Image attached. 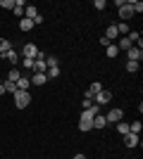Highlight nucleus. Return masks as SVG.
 <instances>
[{"mask_svg":"<svg viewBox=\"0 0 143 159\" xmlns=\"http://www.w3.org/2000/svg\"><path fill=\"white\" fill-rule=\"evenodd\" d=\"M29 102H31V95H29V90H17V93H14V105H17V109H24V107H29Z\"/></svg>","mask_w":143,"mask_h":159,"instance_id":"nucleus-1","label":"nucleus"},{"mask_svg":"<svg viewBox=\"0 0 143 159\" xmlns=\"http://www.w3.org/2000/svg\"><path fill=\"white\" fill-rule=\"evenodd\" d=\"M110 100H112V93H110V90H105V88H102L100 93H98V95H95V98H93V105L102 107V105H110Z\"/></svg>","mask_w":143,"mask_h":159,"instance_id":"nucleus-2","label":"nucleus"},{"mask_svg":"<svg viewBox=\"0 0 143 159\" xmlns=\"http://www.w3.org/2000/svg\"><path fill=\"white\" fill-rule=\"evenodd\" d=\"M48 64H45V57H43V52L36 55V60H34V74H45Z\"/></svg>","mask_w":143,"mask_h":159,"instance_id":"nucleus-3","label":"nucleus"},{"mask_svg":"<svg viewBox=\"0 0 143 159\" xmlns=\"http://www.w3.org/2000/svg\"><path fill=\"white\" fill-rule=\"evenodd\" d=\"M41 52L38 50V45H34V43H26L24 45V50H21V57H29V60H36V55Z\"/></svg>","mask_w":143,"mask_h":159,"instance_id":"nucleus-4","label":"nucleus"},{"mask_svg":"<svg viewBox=\"0 0 143 159\" xmlns=\"http://www.w3.org/2000/svg\"><path fill=\"white\" fill-rule=\"evenodd\" d=\"M126 55H129V62H141L143 60V50L141 48H129V50H126Z\"/></svg>","mask_w":143,"mask_h":159,"instance_id":"nucleus-5","label":"nucleus"},{"mask_svg":"<svg viewBox=\"0 0 143 159\" xmlns=\"http://www.w3.org/2000/svg\"><path fill=\"white\" fill-rule=\"evenodd\" d=\"M119 17H122V19H131V17H134L131 2H126V0H124V5H119Z\"/></svg>","mask_w":143,"mask_h":159,"instance_id":"nucleus-6","label":"nucleus"},{"mask_svg":"<svg viewBox=\"0 0 143 159\" xmlns=\"http://www.w3.org/2000/svg\"><path fill=\"white\" fill-rule=\"evenodd\" d=\"M122 116H124L122 109H110L107 116H105V121H107V124H110V121H115V124H117V121H122Z\"/></svg>","mask_w":143,"mask_h":159,"instance_id":"nucleus-7","label":"nucleus"},{"mask_svg":"<svg viewBox=\"0 0 143 159\" xmlns=\"http://www.w3.org/2000/svg\"><path fill=\"white\" fill-rule=\"evenodd\" d=\"M38 14H41V12H38V7H36V5H26V10H24V17H26V19L34 21Z\"/></svg>","mask_w":143,"mask_h":159,"instance_id":"nucleus-8","label":"nucleus"},{"mask_svg":"<svg viewBox=\"0 0 143 159\" xmlns=\"http://www.w3.org/2000/svg\"><path fill=\"white\" fill-rule=\"evenodd\" d=\"M100 90H102V86H100V83H91V86H88V90H86V98H88V100H93L95 95L100 93Z\"/></svg>","mask_w":143,"mask_h":159,"instance_id":"nucleus-9","label":"nucleus"},{"mask_svg":"<svg viewBox=\"0 0 143 159\" xmlns=\"http://www.w3.org/2000/svg\"><path fill=\"white\" fill-rule=\"evenodd\" d=\"M124 145L126 147H136L138 145V135L136 133H126V135H124Z\"/></svg>","mask_w":143,"mask_h":159,"instance_id":"nucleus-10","label":"nucleus"},{"mask_svg":"<svg viewBox=\"0 0 143 159\" xmlns=\"http://www.w3.org/2000/svg\"><path fill=\"white\" fill-rule=\"evenodd\" d=\"M14 83H17V90H29V86H31V79H26V76H19Z\"/></svg>","mask_w":143,"mask_h":159,"instance_id":"nucleus-11","label":"nucleus"},{"mask_svg":"<svg viewBox=\"0 0 143 159\" xmlns=\"http://www.w3.org/2000/svg\"><path fill=\"white\" fill-rule=\"evenodd\" d=\"M117 36H119V31H117V24H110L107 31H105V38L112 40V38H117Z\"/></svg>","mask_w":143,"mask_h":159,"instance_id":"nucleus-12","label":"nucleus"},{"mask_svg":"<svg viewBox=\"0 0 143 159\" xmlns=\"http://www.w3.org/2000/svg\"><path fill=\"white\" fill-rule=\"evenodd\" d=\"M2 57H5V60L10 62V64H17V62H19V52H17V50H10V52H7V55H2Z\"/></svg>","mask_w":143,"mask_h":159,"instance_id":"nucleus-13","label":"nucleus"},{"mask_svg":"<svg viewBox=\"0 0 143 159\" xmlns=\"http://www.w3.org/2000/svg\"><path fill=\"white\" fill-rule=\"evenodd\" d=\"M34 26H36V24H34L31 19H26V17H21V21H19V29H21V31H31Z\"/></svg>","mask_w":143,"mask_h":159,"instance_id":"nucleus-14","label":"nucleus"},{"mask_svg":"<svg viewBox=\"0 0 143 159\" xmlns=\"http://www.w3.org/2000/svg\"><path fill=\"white\" fill-rule=\"evenodd\" d=\"M105 126H107V121H105V116H102V114L93 116V128H105Z\"/></svg>","mask_w":143,"mask_h":159,"instance_id":"nucleus-15","label":"nucleus"},{"mask_svg":"<svg viewBox=\"0 0 143 159\" xmlns=\"http://www.w3.org/2000/svg\"><path fill=\"white\" fill-rule=\"evenodd\" d=\"M60 76V66H48L45 69V79H57Z\"/></svg>","mask_w":143,"mask_h":159,"instance_id":"nucleus-16","label":"nucleus"},{"mask_svg":"<svg viewBox=\"0 0 143 159\" xmlns=\"http://www.w3.org/2000/svg\"><path fill=\"white\" fill-rule=\"evenodd\" d=\"M10 50H12V43L5 40V38H0V55H7Z\"/></svg>","mask_w":143,"mask_h":159,"instance_id":"nucleus-17","label":"nucleus"},{"mask_svg":"<svg viewBox=\"0 0 143 159\" xmlns=\"http://www.w3.org/2000/svg\"><path fill=\"white\" fill-rule=\"evenodd\" d=\"M31 83H36V86H43V83H48L45 74H34V79H31Z\"/></svg>","mask_w":143,"mask_h":159,"instance_id":"nucleus-18","label":"nucleus"},{"mask_svg":"<svg viewBox=\"0 0 143 159\" xmlns=\"http://www.w3.org/2000/svg\"><path fill=\"white\" fill-rule=\"evenodd\" d=\"M19 76H21L19 69H17V66H12V69H10V74H7V81H12V83H14V81L19 79Z\"/></svg>","mask_w":143,"mask_h":159,"instance_id":"nucleus-19","label":"nucleus"},{"mask_svg":"<svg viewBox=\"0 0 143 159\" xmlns=\"http://www.w3.org/2000/svg\"><path fill=\"white\" fill-rule=\"evenodd\" d=\"M117 133H119V135H126V133H129V124H124V121H117Z\"/></svg>","mask_w":143,"mask_h":159,"instance_id":"nucleus-20","label":"nucleus"},{"mask_svg":"<svg viewBox=\"0 0 143 159\" xmlns=\"http://www.w3.org/2000/svg\"><path fill=\"white\" fill-rule=\"evenodd\" d=\"M2 86H5V93H17V83H12V81H5V83H2Z\"/></svg>","mask_w":143,"mask_h":159,"instance_id":"nucleus-21","label":"nucleus"},{"mask_svg":"<svg viewBox=\"0 0 143 159\" xmlns=\"http://www.w3.org/2000/svg\"><path fill=\"white\" fill-rule=\"evenodd\" d=\"M117 48H119V50H129V48H134V43H131L129 38H122V40H119V45H117Z\"/></svg>","mask_w":143,"mask_h":159,"instance_id":"nucleus-22","label":"nucleus"},{"mask_svg":"<svg viewBox=\"0 0 143 159\" xmlns=\"http://www.w3.org/2000/svg\"><path fill=\"white\" fill-rule=\"evenodd\" d=\"M105 52H107V57H117V55H119V48H117V45H107V48H105Z\"/></svg>","mask_w":143,"mask_h":159,"instance_id":"nucleus-23","label":"nucleus"},{"mask_svg":"<svg viewBox=\"0 0 143 159\" xmlns=\"http://www.w3.org/2000/svg\"><path fill=\"white\" fill-rule=\"evenodd\" d=\"M141 128H143L141 121H134V124L129 126V133H136V135H138V133H141Z\"/></svg>","mask_w":143,"mask_h":159,"instance_id":"nucleus-24","label":"nucleus"},{"mask_svg":"<svg viewBox=\"0 0 143 159\" xmlns=\"http://www.w3.org/2000/svg\"><path fill=\"white\" fill-rule=\"evenodd\" d=\"M131 10H134V14H141L143 12V2H141V0H134V2H131Z\"/></svg>","mask_w":143,"mask_h":159,"instance_id":"nucleus-25","label":"nucleus"},{"mask_svg":"<svg viewBox=\"0 0 143 159\" xmlns=\"http://www.w3.org/2000/svg\"><path fill=\"white\" fill-rule=\"evenodd\" d=\"M0 7H5V10H14V0H0Z\"/></svg>","mask_w":143,"mask_h":159,"instance_id":"nucleus-26","label":"nucleus"},{"mask_svg":"<svg viewBox=\"0 0 143 159\" xmlns=\"http://www.w3.org/2000/svg\"><path fill=\"white\" fill-rule=\"evenodd\" d=\"M126 71H131V74L138 71V62H129V60H126Z\"/></svg>","mask_w":143,"mask_h":159,"instance_id":"nucleus-27","label":"nucleus"},{"mask_svg":"<svg viewBox=\"0 0 143 159\" xmlns=\"http://www.w3.org/2000/svg\"><path fill=\"white\" fill-rule=\"evenodd\" d=\"M81 107H83V109H91V107H93V100H88V98H83Z\"/></svg>","mask_w":143,"mask_h":159,"instance_id":"nucleus-28","label":"nucleus"},{"mask_svg":"<svg viewBox=\"0 0 143 159\" xmlns=\"http://www.w3.org/2000/svg\"><path fill=\"white\" fill-rule=\"evenodd\" d=\"M45 64L48 66H57V57H45Z\"/></svg>","mask_w":143,"mask_h":159,"instance_id":"nucleus-29","label":"nucleus"},{"mask_svg":"<svg viewBox=\"0 0 143 159\" xmlns=\"http://www.w3.org/2000/svg\"><path fill=\"white\" fill-rule=\"evenodd\" d=\"M117 31L119 33H129V26H126V24H117Z\"/></svg>","mask_w":143,"mask_h":159,"instance_id":"nucleus-30","label":"nucleus"},{"mask_svg":"<svg viewBox=\"0 0 143 159\" xmlns=\"http://www.w3.org/2000/svg\"><path fill=\"white\" fill-rule=\"evenodd\" d=\"M24 69H34V60H29V57H24Z\"/></svg>","mask_w":143,"mask_h":159,"instance_id":"nucleus-31","label":"nucleus"},{"mask_svg":"<svg viewBox=\"0 0 143 159\" xmlns=\"http://www.w3.org/2000/svg\"><path fill=\"white\" fill-rule=\"evenodd\" d=\"M93 7H98V10H105V0H95Z\"/></svg>","mask_w":143,"mask_h":159,"instance_id":"nucleus-32","label":"nucleus"},{"mask_svg":"<svg viewBox=\"0 0 143 159\" xmlns=\"http://www.w3.org/2000/svg\"><path fill=\"white\" fill-rule=\"evenodd\" d=\"M100 45H105V48H107V45H112V40H107L105 36H102V38H100Z\"/></svg>","mask_w":143,"mask_h":159,"instance_id":"nucleus-33","label":"nucleus"},{"mask_svg":"<svg viewBox=\"0 0 143 159\" xmlns=\"http://www.w3.org/2000/svg\"><path fill=\"white\" fill-rule=\"evenodd\" d=\"M72 159H86V157H83V154H74Z\"/></svg>","mask_w":143,"mask_h":159,"instance_id":"nucleus-34","label":"nucleus"},{"mask_svg":"<svg viewBox=\"0 0 143 159\" xmlns=\"http://www.w3.org/2000/svg\"><path fill=\"white\" fill-rule=\"evenodd\" d=\"M0 95H5V86L2 83H0Z\"/></svg>","mask_w":143,"mask_h":159,"instance_id":"nucleus-35","label":"nucleus"}]
</instances>
